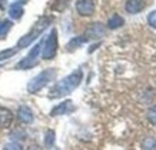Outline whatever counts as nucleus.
I'll list each match as a JSON object with an SVG mask.
<instances>
[{
    "label": "nucleus",
    "instance_id": "f3484780",
    "mask_svg": "<svg viewBox=\"0 0 156 150\" xmlns=\"http://www.w3.org/2000/svg\"><path fill=\"white\" fill-rule=\"evenodd\" d=\"M142 150H156V139L155 137H146L142 141Z\"/></svg>",
    "mask_w": 156,
    "mask_h": 150
},
{
    "label": "nucleus",
    "instance_id": "20e7f679",
    "mask_svg": "<svg viewBox=\"0 0 156 150\" xmlns=\"http://www.w3.org/2000/svg\"><path fill=\"white\" fill-rule=\"evenodd\" d=\"M57 30L52 29V32L49 33V36L44 40V47L42 50V57L44 60H52L55 59L57 53Z\"/></svg>",
    "mask_w": 156,
    "mask_h": 150
},
{
    "label": "nucleus",
    "instance_id": "f03ea898",
    "mask_svg": "<svg viewBox=\"0 0 156 150\" xmlns=\"http://www.w3.org/2000/svg\"><path fill=\"white\" fill-rule=\"evenodd\" d=\"M52 17L50 16H42L40 19L36 22V23L33 24V27L30 29V32L26 33L23 37L19 39V42H17V49H24V47H29L32 43L36 40V39L42 34L46 29L50 26V23H52Z\"/></svg>",
    "mask_w": 156,
    "mask_h": 150
},
{
    "label": "nucleus",
    "instance_id": "7ed1b4c3",
    "mask_svg": "<svg viewBox=\"0 0 156 150\" xmlns=\"http://www.w3.org/2000/svg\"><path fill=\"white\" fill-rule=\"evenodd\" d=\"M56 75H57L56 69H46V70L40 72L37 76H34L33 79L29 82L27 92L32 94L39 93V92L42 89H44L50 82H53V80L56 79Z\"/></svg>",
    "mask_w": 156,
    "mask_h": 150
},
{
    "label": "nucleus",
    "instance_id": "6e6552de",
    "mask_svg": "<svg viewBox=\"0 0 156 150\" xmlns=\"http://www.w3.org/2000/svg\"><path fill=\"white\" fill-rule=\"evenodd\" d=\"M105 33H106V29H105V26L102 23H92V26L86 30L85 36L87 37V40H90V39L103 37Z\"/></svg>",
    "mask_w": 156,
    "mask_h": 150
},
{
    "label": "nucleus",
    "instance_id": "39448f33",
    "mask_svg": "<svg viewBox=\"0 0 156 150\" xmlns=\"http://www.w3.org/2000/svg\"><path fill=\"white\" fill-rule=\"evenodd\" d=\"M40 50H42V42L37 43V44H34L32 47V50L29 52V54L24 59L16 65V69H19V70H27V69H32L34 66L37 65V57L40 54Z\"/></svg>",
    "mask_w": 156,
    "mask_h": 150
},
{
    "label": "nucleus",
    "instance_id": "4468645a",
    "mask_svg": "<svg viewBox=\"0 0 156 150\" xmlns=\"http://www.w3.org/2000/svg\"><path fill=\"white\" fill-rule=\"evenodd\" d=\"M123 24H125V20H123L122 16H119V14H112L108 20V27L112 29V30H116V29L122 27Z\"/></svg>",
    "mask_w": 156,
    "mask_h": 150
},
{
    "label": "nucleus",
    "instance_id": "6ab92c4d",
    "mask_svg": "<svg viewBox=\"0 0 156 150\" xmlns=\"http://www.w3.org/2000/svg\"><path fill=\"white\" fill-rule=\"evenodd\" d=\"M146 117H147V120H149L152 124H155V126H156V104H155V106H152V107L147 110Z\"/></svg>",
    "mask_w": 156,
    "mask_h": 150
},
{
    "label": "nucleus",
    "instance_id": "f257e3e1",
    "mask_svg": "<svg viewBox=\"0 0 156 150\" xmlns=\"http://www.w3.org/2000/svg\"><path fill=\"white\" fill-rule=\"evenodd\" d=\"M82 80H83V73H82V70L76 69V70L72 72L70 75H67L65 79H62L60 82H57L56 85L53 86L50 92H49V97L59 99L70 94L73 90L80 86Z\"/></svg>",
    "mask_w": 156,
    "mask_h": 150
},
{
    "label": "nucleus",
    "instance_id": "1a4fd4ad",
    "mask_svg": "<svg viewBox=\"0 0 156 150\" xmlns=\"http://www.w3.org/2000/svg\"><path fill=\"white\" fill-rule=\"evenodd\" d=\"M17 117L22 123L24 124H32L34 122V116H33V112L30 110L29 106H20L19 110H17Z\"/></svg>",
    "mask_w": 156,
    "mask_h": 150
},
{
    "label": "nucleus",
    "instance_id": "9d476101",
    "mask_svg": "<svg viewBox=\"0 0 156 150\" xmlns=\"http://www.w3.org/2000/svg\"><path fill=\"white\" fill-rule=\"evenodd\" d=\"M145 9V0H128L125 3V10L130 14H137Z\"/></svg>",
    "mask_w": 156,
    "mask_h": 150
},
{
    "label": "nucleus",
    "instance_id": "412c9836",
    "mask_svg": "<svg viewBox=\"0 0 156 150\" xmlns=\"http://www.w3.org/2000/svg\"><path fill=\"white\" fill-rule=\"evenodd\" d=\"M3 150H23L20 143H16V141H10L3 147Z\"/></svg>",
    "mask_w": 156,
    "mask_h": 150
},
{
    "label": "nucleus",
    "instance_id": "4be33fe9",
    "mask_svg": "<svg viewBox=\"0 0 156 150\" xmlns=\"http://www.w3.org/2000/svg\"><path fill=\"white\" fill-rule=\"evenodd\" d=\"M6 6V0H0V9H5Z\"/></svg>",
    "mask_w": 156,
    "mask_h": 150
},
{
    "label": "nucleus",
    "instance_id": "9b49d317",
    "mask_svg": "<svg viewBox=\"0 0 156 150\" xmlns=\"http://www.w3.org/2000/svg\"><path fill=\"white\" fill-rule=\"evenodd\" d=\"M12 122H13V113L9 109L0 107V127L7 129V127H10Z\"/></svg>",
    "mask_w": 156,
    "mask_h": 150
},
{
    "label": "nucleus",
    "instance_id": "dca6fc26",
    "mask_svg": "<svg viewBox=\"0 0 156 150\" xmlns=\"http://www.w3.org/2000/svg\"><path fill=\"white\" fill-rule=\"evenodd\" d=\"M55 140H56V133H55V130L46 131V134H44V146H46L48 149H50V147H53V145H55Z\"/></svg>",
    "mask_w": 156,
    "mask_h": 150
},
{
    "label": "nucleus",
    "instance_id": "423d86ee",
    "mask_svg": "<svg viewBox=\"0 0 156 150\" xmlns=\"http://www.w3.org/2000/svg\"><path fill=\"white\" fill-rule=\"evenodd\" d=\"M73 110H75L73 102H72V100H65V102L56 104V106L50 110V116H52V117L63 116V114H69V113H72Z\"/></svg>",
    "mask_w": 156,
    "mask_h": 150
},
{
    "label": "nucleus",
    "instance_id": "0eeeda50",
    "mask_svg": "<svg viewBox=\"0 0 156 150\" xmlns=\"http://www.w3.org/2000/svg\"><path fill=\"white\" fill-rule=\"evenodd\" d=\"M76 10L80 16H92L95 13V0H76Z\"/></svg>",
    "mask_w": 156,
    "mask_h": 150
},
{
    "label": "nucleus",
    "instance_id": "aec40b11",
    "mask_svg": "<svg viewBox=\"0 0 156 150\" xmlns=\"http://www.w3.org/2000/svg\"><path fill=\"white\" fill-rule=\"evenodd\" d=\"M147 23L153 29H156V10H152L151 13L147 14Z\"/></svg>",
    "mask_w": 156,
    "mask_h": 150
},
{
    "label": "nucleus",
    "instance_id": "f8f14e48",
    "mask_svg": "<svg viewBox=\"0 0 156 150\" xmlns=\"http://www.w3.org/2000/svg\"><path fill=\"white\" fill-rule=\"evenodd\" d=\"M23 13H24V9H23V6L20 5V3H13V5L9 7V16L13 20L22 19Z\"/></svg>",
    "mask_w": 156,
    "mask_h": 150
},
{
    "label": "nucleus",
    "instance_id": "ddd939ff",
    "mask_svg": "<svg viewBox=\"0 0 156 150\" xmlns=\"http://www.w3.org/2000/svg\"><path fill=\"white\" fill-rule=\"evenodd\" d=\"M86 42H89L87 40V37H86L85 34H82V36H76V37H73L70 40V42L67 43V50L69 52H73L75 49H77V47H80L83 43H86Z\"/></svg>",
    "mask_w": 156,
    "mask_h": 150
},
{
    "label": "nucleus",
    "instance_id": "2eb2a0df",
    "mask_svg": "<svg viewBox=\"0 0 156 150\" xmlns=\"http://www.w3.org/2000/svg\"><path fill=\"white\" fill-rule=\"evenodd\" d=\"M13 23H12V20L9 19H3L0 20V39L6 37V34L10 32V29H12Z\"/></svg>",
    "mask_w": 156,
    "mask_h": 150
},
{
    "label": "nucleus",
    "instance_id": "a211bd4d",
    "mask_svg": "<svg viewBox=\"0 0 156 150\" xmlns=\"http://www.w3.org/2000/svg\"><path fill=\"white\" fill-rule=\"evenodd\" d=\"M16 53H17V49H6V50H2L0 52V61L7 60L10 57H13Z\"/></svg>",
    "mask_w": 156,
    "mask_h": 150
}]
</instances>
